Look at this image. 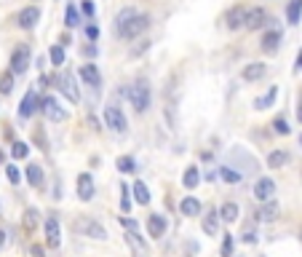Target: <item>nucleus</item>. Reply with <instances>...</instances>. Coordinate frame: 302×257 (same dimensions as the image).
Returning a JSON list of instances; mask_svg holds the SVG:
<instances>
[{
  "mask_svg": "<svg viewBox=\"0 0 302 257\" xmlns=\"http://www.w3.org/2000/svg\"><path fill=\"white\" fill-rule=\"evenodd\" d=\"M126 244L131 249V257H150V246L142 236L137 233V228H126Z\"/></svg>",
  "mask_w": 302,
  "mask_h": 257,
  "instance_id": "obj_4",
  "label": "nucleus"
},
{
  "mask_svg": "<svg viewBox=\"0 0 302 257\" xmlns=\"http://www.w3.org/2000/svg\"><path fill=\"white\" fill-rule=\"evenodd\" d=\"M46 244H49V246H59L62 244L59 220H56V217H49V220H46Z\"/></svg>",
  "mask_w": 302,
  "mask_h": 257,
  "instance_id": "obj_13",
  "label": "nucleus"
},
{
  "mask_svg": "<svg viewBox=\"0 0 302 257\" xmlns=\"http://www.w3.org/2000/svg\"><path fill=\"white\" fill-rule=\"evenodd\" d=\"M75 231H78L80 236H89V239H94V241H105L107 239L105 225L91 220V217H78V220H75Z\"/></svg>",
  "mask_w": 302,
  "mask_h": 257,
  "instance_id": "obj_1",
  "label": "nucleus"
},
{
  "mask_svg": "<svg viewBox=\"0 0 302 257\" xmlns=\"http://www.w3.org/2000/svg\"><path fill=\"white\" fill-rule=\"evenodd\" d=\"M35 225H37V209H27V212H24V231L32 233Z\"/></svg>",
  "mask_w": 302,
  "mask_h": 257,
  "instance_id": "obj_33",
  "label": "nucleus"
},
{
  "mask_svg": "<svg viewBox=\"0 0 302 257\" xmlns=\"http://www.w3.org/2000/svg\"><path fill=\"white\" fill-rule=\"evenodd\" d=\"M14 91V70H8L0 75V94H11Z\"/></svg>",
  "mask_w": 302,
  "mask_h": 257,
  "instance_id": "obj_31",
  "label": "nucleus"
},
{
  "mask_svg": "<svg viewBox=\"0 0 302 257\" xmlns=\"http://www.w3.org/2000/svg\"><path fill=\"white\" fill-rule=\"evenodd\" d=\"M147 49H150V41H142V43H139L134 51H131V56H139V54H142V51H147Z\"/></svg>",
  "mask_w": 302,
  "mask_h": 257,
  "instance_id": "obj_44",
  "label": "nucleus"
},
{
  "mask_svg": "<svg viewBox=\"0 0 302 257\" xmlns=\"http://www.w3.org/2000/svg\"><path fill=\"white\" fill-rule=\"evenodd\" d=\"M134 14H137V11H134V8H123V11H120V14H118V30H120V27H123V24L128 22V19H131V16H134Z\"/></svg>",
  "mask_w": 302,
  "mask_h": 257,
  "instance_id": "obj_40",
  "label": "nucleus"
},
{
  "mask_svg": "<svg viewBox=\"0 0 302 257\" xmlns=\"http://www.w3.org/2000/svg\"><path fill=\"white\" fill-rule=\"evenodd\" d=\"M265 22H268V14L262 8H254L246 16V30H260V27H265Z\"/></svg>",
  "mask_w": 302,
  "mask_h": 257,
  "instance_id": "obj_19",
  "label": "nucleus"
},
{
  "mask_svg": "<svg viewBox=\"0 0 302 257\" xmlns=\"http://www.w3.org/2000/svg\"><path fill=\"white\" fill-rule=\"evenodd\" d=\"M286 161H289L286 150H273V153L268 156V166L270 169H281V166H286Z\"/></svg>",
  "mask_w": 302,
  "mask_h": 257,
  "instance_id": "obj_26",
  "label": "nucleus"
},
{
  "mask_svg": "<svg viewBox=\"0 0 302 257\" xmlns=\"http://www.w3.org/2000/svg\"><path fill=\"white\" fill-rule=\"evenodd\" d=\"M80 11L86 14V16H94V3H91V0H83V3H80Z\"/></svg>",
  "mask_w": 302,
  "mask_h": 257,
  "instance_id": "obj_43",
  "label": "nucleus"
},
{
  "mask_svg": "<svg viewBox=\"0 0 302 257\" xmlns=\"http://www.w3.org/2000/svg\"><path fill=\"white\" fill-rule=\"evenodd\" d=\"M86 35L91 38V41H97V38H99V30H97V27H89V30H86Z\"/></svg>",
  "mask_w": 302,
  "mask_h": 257,
  "instance_id": "obj_46",
  "label": "nucleus"
},
{
  "mask_svg": "<svg viewBox=\"0 0 302 257\" xmlns=\"http://www.w3.org/2000/svg\"><path fill=\"white\" fill-rule=\"evenodd\" d=\"M6 177H8V182H11V185H16L19 179H22V174H19L16 166H8V169H6Z\"/></svg>",
  "mask_w": 302,
  "mask_h": 257,
  "instance_id": "obj_41",
  "label": "nucleus"
},
{
  "mask_svg": "<svg viewBox=\"0 0 302 257\" xmlns=\"http://www.w3.org/2000/svg\"><path fill=\"white\" fill-rule=\"evenodd\" d=\"M299 121H302V107H299Z\"/></svg>",
  "mask_w": 302,
  "mask_h": 257,
  "instance_id": "obj_49",
  "label": "nucleus"
},
{
  "mask_svg": "<svg viewBox=\"0 0 302 257\" xmlns=\"http://www.w3.org/2000/svg\"><path fill=\"white\" fill-rule=\"evenodd\" d=\"M220 217H222L225 223H235V217H238V206H235L233 201L222 204V209H220Z\"/></svg>",
  "mask_w": 302,
  "mask_h": 257,
  "instance_id": "obj_29",
  "label": "nucleus"
},
{
  "mask_svg": "<svg viewBox=\"0 0 302 257\" xmlns=\"http://www.w3.org/2000/svg\"><path fill=\"white\" fill-rule=\"evenodd\" d=\"M27 153H30L27 142H14V148H11V156L14 158H27Z\"/></svg>",
  "mask_w": 302,
  "mask_h": 257,
  "instance_id": "obj_35",
  "label": "nucleus"
},
{
  "mask_svg": "<svg viewBox=\"0 0 302 257\" xmlns=\"http://www.w3.org/2000/svg\"><path fill=\"white\" fill-rule=\"evenodd\" d=\"M265 72H268V67H265L262 62H251V64H246V67H243V81L254 83V81L265 78Z\"/></svg>",
  "mask_w": 302,
  "mask_h": 257,
  "instance_id": "obj_15",
  "label": "nucleus"
},
{
  "mask_svg": "<svg viewBox=\"0 0 302 257\" xmlns=\"http://www.w3.org/2000/svg\"><path fill=\"white\" fill-rule=\"evenodd\" d=\"M120 193H123V198H120V212H131V196H128V188L120 185Z\"/></svg>",
  "mask_w": 302,
  "mask_h": 257,
  "instance_id": "obj_36",
  "label": "nucleus"
},
{
  "mask_svg": "<svg viewBox=\"0 0 302 257\" xmlns=\"http://www.w3.org/2000/svg\"><path fill=\"white\" fill-rule=\"evenodd\" d=\"M220 177L225 179V182H241V171H235V169H230V166H222L220 169Z\"/></svg>",
  "mask_w": 302,
  "mask_h": 257,
  "instance_id": "obj_32",
  "label": "nucleus"
},
{
  "mask_svg": "<svg viewBox=\"0 0 302 257\" xmlns=\"http://www.w3.org/2000/svg\"><path fill=\"white\" fill-rule=\"evenodd\" d=\"M222 257H233V236L225 233V241H222Z\"/></svg>",
  "mask_w": 302,
  "mask_h": 257,
  "instance_id": "obj_38",
  "label": "nucleus"
},
{
  "mask_svg": "<svg viewBox=\"0 0 302 257\" xmlns=\"http://www.w3.org/2000/svg\"><path fill=\"white\" fill-rule=\"evenodd\" d=\"M105 123H107V129L115 131V134H123V131L128 129L126 116L120 113V107H115V104H110V107L105 110Z\"/></svg>",
  "mask_w": 302,
  "mask_h": 257,
  "instance_id": "obj_5",
  "label": "nucleus"
},
{
  "mask_svg": "<svg viewBox=\"0 0 302 257\" xmlns=\"http://www.w3.org/2000/svg\"><path fill=\"white\" fill-rule=\"evenodd\" d=\"M273 193H276V182H273L270 177H262L254 182V198H257V201H270Z\"/></svg>",
  "mask_w": 302,
  "mask_h": 257,
  "instance_id": "obj_9",
  "label": "nucleus"
},
{
  "mask_svg": "<svg viewBox=\"0 0 302 257\" xmlns=\"http://www.w3.org/2000/svg\"><path fill=\"white\" fill-rule=\"evenodd\" d=\"M246 16H249L246 8L235 6L228 11V16H225V24H228V30H241V27H246Z\"/></svg>",
  "mask_w": 302,
  "mask_h": 257,
  "instance_id": "obj_7",
  "label": "nucleus"
},
{
  "mask_svg": "<svg viewBox=\"0 0 302 257\" xmlns=\"http://www.w3.org/2000/svg\"><path fill=\"white\" fill-rule=\"evenodd\" d=\"M32 254H35V257H46V249H43L40 244H35V246H32Z\"/></svg>",
  "mask_w": 302,
  "mask_h": 257,
  "instance_id": "obj_45",
  "label": "nucleus"
},
{
  "mask_svg": "<svg viewBox=\"0 0 302 257\" xmlns=\"http://www.w3.org/2000/svg\"><path fill=\"white\" fill-rule=\"evenodd\" d=\"M299 16H302V0H289V6H286V22L289 24H299Z\"/></svg>",
  "mask_w": 302,
  "mask_h": 257,
  "instance_id": "obj_23",
  "label": "nucleus"
},
{
  "mask_svg": "<svg viewBox=\"0 0 302 257\" xmlns=\"http://www.w3.org/2000/svg\"><path fill=\"white\" fill-rule=\"evenodd\" d=\"M198 182H201V171H198V166H187L185 169V177H182V185L187 190H195Z\"/></svg>",
  "mask_w": 302,
  "mask_h": 257,
  "instance_id": "obj_22",
  "label": "nucleus"
},
{
  "mask_svg": "<svg viewBox=\"0 0 302 257\" xmlns=\"http://www.w3.org/2000/svg\"><path fill=\"white\" fill-rule=\"evenodd\" d=\"M147 233L153 236V239H160V236L166 233V220L160 214H150L147 217Z\"/></svg>",
  "mask_w": 302,
  "mask_h": 257,
  "instance_id": "obj_17",
  "label": "nucleus"
},
{
  "mask_svg": "<svg viewBox=\"0 0 302 257\" xmlns=\"http://www.w3.org/2000/svg\"><path fill=\"white\" fill-rule=\"evenodd\" d=\"M276 217H278V204L270 198V201H265V206H262L260 212L254 214V220H257V223H260V220H262V223H273Z\"/></svg>",
  "mask_w": 302,
  "mask_h": 257,
  "instance_id": "obj_16",
  "label": "nucleus"
},
{
  "mask_svg": "<svg viewBox=\"0 0 302 257\" xmlns=\"http://www.w3.org/2000/svg\"><path fill=\"white\" fill-rule=\"evenodd\" d=\"M80 78H83L86 86H91V89H99V86H102V75L97 70V64H91V62L80 64Z\"/></svg>",
  "mask_w": 302,
  "mask_h": 257,
  "instance_id": "obj_11",
  "label": "nucleus"
},
{
  "mask_svg": "<svg viewBox=\"0 0 302 257\" xmlns=\"http://www.w3.org/2000/svg\"><path fill=\"white\" fill-rule=\"evenodd\" d=\"M35 110H37V97H35V91H27L24 99H22V104H19V116H22V118H30Z\"/></svg>",
  "mask_w": 302,
  "mask_h": 257,
  "instance_id": "obj_18",
  "label": "nucleus"
},
{
  "mask_svg": "<svg viewBox=\"0 0 302 257\" xmlns=\"http://www.w3.org/2000/svg\"><path fill=\"white\" fill-rule=\"evenodd\" d=\"M37 19H40L37 6H27V8H22V14L16 16V24L22 27V30H32V27L37 24Z\"/></svg>",
  "mask_w": 302,
  "mask_h": 257,
  "instance_id": "obj_10",
  "label": "nucleus"
},
{
  "mask_svg": "<svg viewBox=\"0 0 302 257\" xmlns=\"http://www.w3.org/2000/svg\"><path fill=\"white\" fill-rule=\"evenodd\" d=\"M126 97H128L131 107H134L137 113H145V110L150 107V89H147L145 83H134V86H128Z\"/></svg>",
  "mask_w": 302,
  "mask_h": 257,
  "instance_id": "obj_2",
  "label": "nucleus"
},
{
  "mask_svg": "<svg viewBox=\"0 0 302 257\" xmlns=\"http://www.w3.org/2000/svg\"><path fill=\"white\" fill-rule=\"evenodd\" d=\"M217 214H220V212H209L201 220V228H203L206 236H217V233H220V217H217Z\"/></svg>",
  "mask_w": 302,
  "mask_h": 257,
  "instance_id": "obj_20",
  "label": "nucleus"
},
{
  "mask_svg": "<svg viewBox=\"0 0 302 257\" xmlns=\"http://www.w3.org/2000/svg\"><path fill=\"white\" fill-rule=\"evenodd\" d=\"M299 139H302V137H299Z\"/></svg>",
  "mask_w": 302,
  "mask_h": 257,
  "instance_id": "obj_50",
  "label": "nucleus"
},
{
  "mask_svg": "<svg viewBox=\"0 0 302 257\" xmlns=\"http://www.w3.org/2000/svg\"><path fill=\"white\" fill-rule=\"evenodd\" d=\"M43 169L37 166V164H30L27 166V182H30L32 188H43Z\"/></svg>",
  "mask_w": 302,
  "mask_h": 257,
  "instance_id": "obj_21",
  "label": "nucleus"
},
{
  "mask_svg": "<svg viewBox=\"0 0 302 257\" xmlns=\"http://www.w3.org/2000/svg\"><path fill=\"white\" fill-rule=\"evenodd\" d=\"M115 166H118V171H120V174H131V171L137 169L134 158H128V156H120V158L115 161Z\"/></svg>",
  "mask_w": 302,
  "mask_h": 257,
  "instance_id": "obj_30",
  "label": "nucleus"
},
{
  "mask_svg": "<svg viewBox=\"0 0 302 257\" xmlns=\"http://www.w3.org/2000/svg\"><path fill=\"white\" fill-rule=\"evenodd\" d=\"M78 198L80 201H91L94 198V177L91 174H80L78 177Z\"/></svg>",
  "mask_w": 302,
  "mask_h": 257,
  "instance_id": "obj_14",
  "label": "nucleus"
},
{
  "mask_svg": "<svg viewBox=\"0 0 302 257\" xmlns=\"http://www.w3.org/2000/svg\"><path fill=\"white\" fill-rule=\"evenodd\" d=\"M278 46H281V32L278 30H270V32L262 35V49L265 51H276Z\"/></svg>",
  "mask_w": 302,
  "mask_h": 257,
  "instance_id": "obj_25",
  "label": "nucleus"
},
{
  "mask_svg": "<svg viewBox=\"0 0 302 257\" xmlns=\"http://www.w3.org/2000/svg\"><path fill=\"white\" fill-rule=\"evenodd\" d=\"M40 107H43V116L49 118V121H54V123H59V121L67 118V110H64L54 97H46V99L40 102Z\"/></svg>",
  "mask_w": 302,
  "mask_h": 257,
  "instance_id": "obj_6",
  "label": "nucleus"
},
{
  "mask_svg": "<svg viewBox=\"0 0 302 257\" xmlns=\"http://www.w3.org/2000/svg\"><path fill=\"white\" fill-rule=\"evenodd\" d=\"M27 67H30V49H27V46H19L11 56V70H14V75H22Z\"/></svg>",
  "mask_w": 302,
  "mask_h": 257,
  "instance_id": "obj_8",
  "label": "nucleus"
},
{
  "mask_svg": "<svg viewBox=\"0 0 302 257\" xmlns=\"http://www.w3.org/2000/svg\"><path fill=\"white\" fill-rule=\"evenodd\" d=\"M59 91H62L70 102H78V99H80V91H78V86H75V78H72L70 72H64L62 78H59Z\"/></svg>",
  "mask_w": 302,
  "mask_h": 257,
  "instance_id": "obj_12",
  "label": "nucleus"
},
{
  "mask_svg": "<svg viewBox=\"0 0 302 257\" xmlns=\"http://www.w3.org/2000/svg\"><path fill=\"white\" fill-rule=\"evenodd\" d=\"M299 67H302V51L297 54V70H299Z\"/></svg>",
  "mask_w": 302,
  "mask_h": 257,
  "instance_id": "obj_48",
  "label": "nucleus"
},
{
  "mask_svg": "<svg viewBox=\"0 0 302 257\" xmlns=\"http://www.w3.org/2000/svg\"><path fill=\"white\" fill-rule=\"evenodd\" d=\"M273 129H276L278 134H289V123H286L284 118H276V121H273Z\"/></svg>",
  "mask_w": 302,
  "mask_h": 257,
  "instance_id": "obj_42",
  "label": "nucleus"
},
{
  "mask_svg": "<svg viewBox=\"0 0 302 257\" xmlns=\"http://www.w3.org/2000/svg\"><path fill=\"white\" fill-rule=\"evenodd\" d=\"M179 209H182V214L195 217V214H201V201H198V198H193V196H187L185 201L179 204Z\"/></svg>",
  "mask_w": 302,
  "mask_h": 257,
  "instance_id": "obj_24",
  "label": "nucleus"
},
{
  "mask_svg": "<svg viewBox=\"0 0 302 257\" xmlns=\"http://www.w3.org/2000/svg\"><path fill=\"white\" fill-rule=\"evenodd\" d=\"M241 239L246 241V244H257V231H254V225H246V228H243Z\"/></svg>",
  "mask_w": 302,
  "mask_h": 257,
  "instance_id": "obj_37",
  "label": "nucleus"
},
{
  "mask_svg": "<svg viewBox=\"0 0 302 257\" xmlns=\"http://www.w3.org/2000/svg\"><path fill=\"white\" fill-rule=\"evenodd\" d=\"M49 56H51V62L59 67V64H64V46L59 43V46H54V49L49 51Z\"/></svg>",
  "mask_w": 302,
  "mask_h": 257,
  "instance_id": "obj_34",
  "label": "nucleus"
},
{
  "mask_svg": "<svg viewBox=\"0 0 302 257\" xmlns=\"http://www.w3.org/2000/svg\"><path fill=\"white\" fill-rule=\"evenodd\" d=\"M64 19H67V22H64L67 27H78V22H80V19H78V11H75L72 6H67V16H64Z\"/></svg>",
  "mask_w": 302,
  "mask_h": 257,
  "instance_id": "obj_39",
  "label": "nucleus"
},
{
  "mask_svg": "<svg viewBox=\"0 0 302 257\" xmlns=\"http://www.w3.org/2000/svg\"><path fill=\"white\" fill-rule=\"evenodd\" d=\"M131 193H134V198H137V201L139 204H150V190H147V185L142 182V179H137V182H134V188H131Z\"/></svg>",
  "mask_w": 302,
  "mask_h": 257,
  "instance_id": "obj_27",
  "label": "nucleus"
},
{
  "mask_svg": "<svg viewBox=\"0 0 302 257\" xmlns=\"http://www.w3.org/2000/svg\"><path fill=\"white\" fill-rule=\"evenodd\" d=\"M6 246V231H0V249Z\"/></svg>",
  "mask_w": 302,
  "mask_h": 257,
  "instance_id": "obj_47",
  "label": "nucleus"
},
{
  "mask_svg": "<svg viewBox=\"0 0 302 257\" xmlns=\"http://www.w3.org/2000/svg\"><path fill=\"white\" fill-rule=\"evenodd\" d=\"M150 27V16H145V14H134L128 19V22L120 27V38H126V41H131V38H137V35H142L145 30Z\"/></svg>",
  "mask_w": 302,
  "mask_h": 257,
  "instance_id": "obj_3",
  "label": "nucleus"
},
{
  "mask_svg": "<svg viewBox=\"0 0 302 257\" xmlns=\"http://www.w3.org/2000/svg\"><path fill=\"white\" fill-rule=\"evenodd\" d=\"M276 97H278V86H270V91L265 94V97L254 99V107H257V110H265V107H270V104L276 102Z\"/></svg>",
  "mask_w": 302,
  "mask_h": 257,
  "instance_id": "obj_28",
  "label": "nucleus"
}]
</instances>
